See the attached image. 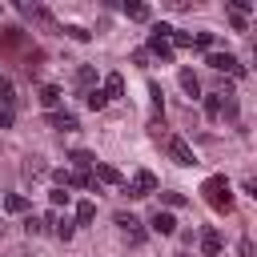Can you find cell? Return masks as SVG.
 <instances>
[{
	"mask_svg": "<svg viewBox=\"0 0 257 257\" xmlns=\"http://www.w3.org/2000/svg\"><path fill=\"white\" fill-rule=\"evenodd\" d=\"M145 52H149V56H157L161 64H169V60H173V44H169L165 36H157V32H149V44H145Z\"/></svg>",
	"mask_w": 257,
	"mask_h": 257,
	"instance_id": "7",
	"label": "cell"
},
{
	"mask_svg": "<svg viewBox=\"0 0 257 257\" xmlns=\"http://www.w3.org/2000/svg\"><path fill=\"white\" fill-rule=\"evenodd\" d=\"M237 257H253V241H249V237H241V245H237Z\"/></svg>",
	"mask_w": 257,
	"mask_h": 257,
	"instance_id": "34",
	"label": "cell"
},
{
	"mask_svg": "<svg viewBox=\"0 0 257 257\" xmlns=\"http://www.w3.org/2000/svg\"><path fill=\"white\" fill-rule=\"evenodd\" d=\"M165 149H169V157H173L177 165H197V157H193V145H189L185 137L169 133V137H165Z\"/></svg>",
	"mask_w": 257,
	"mask_h": 257,
	"instance_id": "4",
	"label": "cell"
},
{
	"mask_svg": "<svg viewBox=\"0 0 257 257\" xmlns=\"http://www.w3.org/2000/svg\"><path fill=\"white\" fill-rule=\"evenodd\" d=\"M16 120V100H0V128H12Z\"/></svg>",
	"mask_w": 257,
	"mask_h": 257,
	"instance_id": "22",
	"label": "cell"
},
{
	"mask_svg": "<svg viewBox=\"0 0 257 257\" xmlns=\"http://www.w3.org/2000/svg\"><path fill=\"white\" fill-rule=\"evenodd\" d=\"M92 80H96V68H92V64H80V68H76V84L88 92V88H92Z\"/></svg>",
	"mask_w": 257,
	"mask_h": 257,
	"instance_id": "20",
	"label": "cell"
},
{
	"mask_svg": "<svg viewBox=\"0 0 257 257\" xmlns=\"http://www.w3.org/2000/svg\"><path fill=\"white\" fill-rule=\"evenodd\" d=\"M96 221V201H80L76 205V221L72 225H92Z\"/></svg>",
	"mask_w": 257,
	"mask_h": 257,
	"instance_id": "16",
	"label": "cell"
},
{
	"mask_svg": "<svg viewBox=\"0 0 257 257\" xmlns=\"http://www.w3.org/2000/svg\"><path fill=\"white\" fill-rule=\"evenodd\" d=\"M201 197H205V205H209L213 213H233V185H229L225 173H213V177L201 185Z\"/></svg>",
	"mask_w": 257,
	"mask_h": 257,
	"instance_id": "1",
	"label": "cell"
},
{
	"mask_svg": "<svg viewBox=\"0 0 257 257\" xmlns=\"http://www.w3.org/2000/svg\"><path fill=\"white\" fill-rule=\"evenodd\" d=\"M205 116H209V120L221 116V92H209V96H205Z\"/></svg>",
	"mask_w": 257,
	"mask_h": 257,
	"instance_id": "25",
	"label": "cell"
},
{
	"mask_svg": "<svg viewBox=\"0 0 257 257\" xmlns=\"http://www.w3.org/2000/svg\"><path fill=\"white\" fill-rule=\"evenodd\" d=\"M0 100H16V96H12V80H8L4 72H0Z\"/></svg>",
	"mask_w": 257,
	"mask_h": 257,
	"instance_id": "31",
	"label": "cell"
},
{
	"mask_svg": "<svg viewBox=\"0 0 257 257\" xmlns=\"http://www.w3.org/2000/svg\"><path fill=\"white\" fill-rule=\"evenodd\" d=\"M100 92H104L108 100H112V96H120V92H124V76H120V72H108V76H104V88H100Z\"/></svg>",
	"mask_w": 257,
	"mask_h": 257,
	"instance_id": "13",
	"label": "cell"
},
{
	"mask_svg": "<svg viewBox=\"0 0 257 257\" xmlns=\"http://www.w3.org/2000/svg\"><path fill=\"white\" fill-rule=\"evenodd\" d=\"M68 161H72L76 169H84V173H92V165H96V157H92L88 149H72V153H68Z\"/></svg>",
	"mask_w": 257,
	"mask_h": 257,
	"instance_id": "15",
	"label": "cell"
},
{
	"mask_svg": "<svg viewBox=\"0 0 257 257\" xmlns=\"http://www.w3.org/2000/svg\"><path fill=\"white\" fill-rule=\"evenodd\" d=\"M201 253H205V257H217V253H221V233H217V229H205V233H201Z\"/></svg>",
	"mask_w": 257,
	"mask_h": 257,
	"instance_id": "11",
	"label": "cell"
},
{
	"mask_svg": "<svg viewBox=\"0 0 257 257\" xmlns=\"http://www.w3.org/2000/svg\"><path fill=\"white\" fill-rule=\"evenodd\" d=\"M161 201H165L169 209H181V205H185V193H177V189H169V193H161Z\"/></svg>",
	"mask_w": 257,
	"mask_h": 257,
	"instance_id": "28",
	"label": "cell"
},
{
	"mask_svg": "<svg viewBox=\"0 0 257 257\" xmlns=\"http://www.w3.org/2000/svg\"><path fill=\"white\" fill-rule=\"evenodd\" d=\"M36 100H40L44 108H52V112H56V104L64 100V92H60L56 84H40V92H36Z\"/></svg>",
	"mask_w": 257,
	"mask_h": 257,
	"instance_id": "10",
	"label": "cell"
},
{
	"mask_svg": "<svg viewBox=\"0 0 257 257\" xmlns=\"http://www.w3.org/2000/svg\"><path fill=\"white\" fill-rule=\"evenodd\" d=\"M205 64H209V68H217V72H229L233 80H245V76H249V68H245L233 52H209V56H205Z\"/></svg>",
	"mask_w": 257,
	"mask_h": 257,
	"instance_id": "2",
	"label": "cell"
},
{
	"mask_svg": "<svg viewBox=\"0 0 257 257\" xmlns=\"http://www.w3.org/2000/svg\"><path fill=\"white\" fill-rule=\"evenodd\" d=\"M229 24H233V32H245V28H249V20H245V16H237V12L229 16Z\"/></svg>",
	"mask_w": 257,
	"mask_h": 257,
	"instance_id": "32",
	"label": "cell"
},
{
	"mask_svg": "<svg viewBox=\"0 0 257 257\" xmlns=\"http://www.w3.org/2000/svg\"><path fill=\"white\" fill-rule=\"evenodd\" d=\"M124 12H128V20H149V16H153V12H149V4H141V0L124 4Z\"/></svg>",
	"mask_w": 257,
	"mask_h": 257,
	"instance_id": "23",
	"label": "cell"
},
{
	"mask_svg": "<svg viewBox=\"0 0 257 257\" xmlns=\"http://www.w3.org/2000/svg\"><path fill=\"white\" fill-rule=\"evenodd\" d=\"M124 193H128V197H137V201H141V197H153V193H157V177H153L149 169H137V173H133V181L124 185Z\"/></svg>",
	"mask_w": 257,
	"mask_h": 257,
	"instance_id": "3",
	"label": "cell"
},
{
	"mask_svg": "<svg viewBox=\"0 0 257 257\" xmlns=\"http://www.w3.org/2000/svg\"><path fill=\"white\" fill-rule=\"evenodd\" d=\"M169 44H173V48H193V32L173 28V32H169Z\"/></svg>",
	"mask_w": 257,
	"mask_h": 257,
	"instance_id": "24",
	"label": "cell"
},
{
	"mask_svg": "<svg viewBox=\"0 0 257 257\" xmlns=\"http://www.w3.org/2000/svg\"><path fill=\"white\" fill-rule=\"evenodd\" d=\"M92 169H96V185H124V177H120V169H116V165H108V161H96Z\"/></svg>",
	"mask_w": 257,
	"mask_h": 257,
	"instance_id": "9",
	"label": "cell"
},
{
	"mask_svg": "<svg viewBox=\"0 0 257 257\" xmlns=\"http://www.w3.org/2000/svg\"><path fill=\"white\" fill-rule=\"evenodd\" d=\"M173 257H189V253H173Z\"/></svg>",
	"mask_w": 257,
	"mask_h": 257,
	"instance_id": "35",
	"label": "cell"
},
{
	"mask_svg": "<svg viewBox=\"0 0 257 257\" xmlns=\"http://www.w3.org/2000/svg\"><path fill=\"white\" fill-rule=\"evenodd\" d=\"M84 104H88V108H92V112H100V108H104V104H108V96H104V92H100V88H88V92H84Z\"/></svg>",
	"mask_w": 257,
	"mask_h": 257,
	"instance_id": "21",
	"label": "cell"
},
{
	"mask_svg": "<svg viewBox=\"0 0 257 257\" xmlns=\"http://www.w3.org/2000/svg\"><path fill=\"white\" fill-rule=\"evenodd\" d=\"M116 225H120V233H124L133 245H141V241H145V225H141L133 213H116Z\"/></svg>",
	"mask_w": 257,
	"mask_h": 257,
	"instance_id": "5",
	"label": "cell"
},
{
	"mask_svg": "<svg viewBox=\"0 0 257 257\" xmlns=\"http://www.w3.org/2000/svg\"><path fill=\"white\" fill-rule=\"evenodd\" d=\"M48 124L60 128V133H72V128H76V116H72V112H48Z\"/></svg>",
	"mask_w": 257,
	"mask_h": 257,
	"instance_id": "14",
	"label": "cell"
},
{
	"mask_svg": "<svg viewBox=\"0 0 257 257\" xmlns=\"http://www.w3.org/2000/svg\"><path fill=\"white\" fill-rule=\"evenodd\" d=\"M193 44L209 52V48H213V32H193Z\"/></svg>",
	"mask_w": 257,
	"mask_h": 257,
	"instance_id": "29",
	"label": "cell"
},
{
	"mask_svg": "<svg viewBox=\"0 0 257 257\" xmlns=\"http://www.w3.org/2000/svg\"><path fill=\"white\" fill-rule=\"evenodd\" d=\"M48 225H44V217H24V233L28 237H36V233H44Z\"/></svg>",
	"mask_w": 257,
	"mask_h": 257,
	"instance_id": "27",
	"label": "cell"
},
{
	"mask_svg": "<svg viewBox=\"0 0 257 257\" xmlns=\"http://www.w3.org/2000/svg\"><path fill=\"white\" fill-rule=\"evenodd\" d=\"M149 229H153V233H161V237H173V233H177V217H173V213H165V209H157V213L149 217Z\"/></svg>",
	"mask_w": 257,
	"mask_h": 257,
	"instance_id": "8",
	"label": "cell"
},
{
	"mask_svg": "<svg viewBox=\"0 0 257 257\" xmlns=\"http://www.w3.org/2000/svg\"><path fill=\"white\" fill-rule=\"evenodd\" d=\"M0 48H4V52L28 48V32H24V28H4V32H0Z\"/></svg>",
	"mask_w": 257,
	"mask_h": 257,
	"instance_id": "6",
	"label": "cell"
},
{
	"mask_svg": "<svg viewBox=\"0 0 257 257\" xmlns=\"http://www.w3.org/2000/svg\"><path fill=\"white\" fill-rule=\"evenodd\" d=\"M48 201H52V205H68V193H64V189H52Z\"/></svg>",
	"mask_w": 257,
	"mask_h": 257,
	"instance_id": "33",
	"label": "cell"
},
{
	"mask_svg": "<svg viewBox=\"0 0 257 257\" xmlns=\"http://www.w3.org/2000/svg\"><path fill=\"white\" fill-rule=\"evenodd\" d=\"M229 8H233L237 16H245V12H253V0H229Z\"/></svg>",
	"mask_w": 257,
	"mask_h": 257,
	"instance_id": "30",
	"label": "cell"
},
{
	"mask_svg": "<svg viewBox=\"0 0 257 257\" xmlns=\"http://www.w3.org/2000/svg\"><path fill=\"white\" fill-rule=\"evenodd\" d=\"M0 12H4V4H0Z\"/></svg>",
	"mask_w": 257,
	"mask_h": 257,
	"instance_id": "36",
	"label": "cell"
},
{
	"mask_svg": "<svg viewBox=\"0 0 257 257\" xmlns=\"http://www.w3.org/2000/svg\"><path fill=\"white\" fill-rule=\"evenodd\" d=\"M52 233H56L60 241H72V233H76V225H72V221H60V217H56V225H52Z\"/></svg>",
	"mask_w": 257,
	"mask_h": 257,
	"instance_id": "26",
	"label": "cell"
},
{
	"mask_svg": "<svg viewBox=\"0 0 257 257\" xmlns=\"http://www.w3.org/2000/svg\"><path fill=\"white\" fill-rule=\"evenodd\" d=\"M4 213H28V197L24 193H8L4 197Z\"/></svg>",
	"mask_w": 257,
	"mask_h": 257,
	"instance_id": "17",
	"label": "cell"
},
{
	"mask_svg": "<svg viewBox=\"0 0 257 257\" xmlns=\"http://www.w3.org/2000/svg\"><path fill=\"white\" fill-rule=\"evenodd\" d=\"M64 36H68V40H76V44H88V40H92V32H88V28H80V24H64Z\"/></svg>",
	"mask_w": 257,
	"mask_h": 257,
	"instance_id": "19",
	"label": "cell"
},
{
	"mask_svg": "<svg viewBox=\"0 0 257 257\" xmlns=\"http://www.w3.org/2000/svg\"><path fill=\"white\" fill-rule=\"evenodd\" d=\"M177 80H181V88H185L189 96H197V92H201V80L193 76V68H181V76H177Z\"/></svg>",
	"mask_w": 257,
	"mask_h": 257,
	"instance_id": "18",
	"label": "cell"
},
{
	"mask_svg": "<svg viewBox=\"0 0 257 257\" xmlns=\"http://www.w3.org/2000/svg\"><path fill=\"white\" fill-rule=\"evenodd\" d=\"M20 12H24L28 20H40V24H52V16H48V8H40V4H28V0H20Z\"/></svg>",
	"mask_w": 257,
	"mask_h": 257,
	"instance_id": "12",
	"label": "cell"
}]
</instances>
